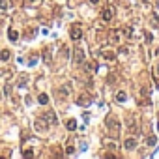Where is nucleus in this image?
Wrapping results in <instances>:
<instances>
[{"label":"nucleus","mask_w":159,"mask_h":159,"mask_svg":"<svg viewBox=\"0 0 159 159\" xmlns=\"http://www.w3.org/2000/svg\"><path fill=\"white\" fill-rule=\"evenodd\" d=\"M105 124H107V127H109V131H111V137L116 138L118 133H120V120H116L114 116H109L105 120Z\"/></svg>","instance_id":"1"},{"label":"nucleus","mask_w":159,"mask_h":159,"mask_svg":"<svg viewBox=\"0 0 159 159\" xmlns=\"http://www.w3.org/2000/svg\"><path fill=\"white\" fill-rule=\"evenodd\" d=\"M69 38L75 39V41L83 38V30H81V24H71V26H69Z\"/></svg>","instance_id":"2"},{"label":"nucleus","mask_w":159,"mask_h":159,"mask_svg":"<svg viewBox=\"0 0 159 159\" xmlns=\"http://www.w3.org/2000/svg\"><path fill=\"white\" fill-rule=\"evenodd\" d=\"M112 17H114V6H105L101 9V19H103L105 23H109Z\"/></svg>","instance_id":"3"},{"label":"nucleus","mask_w":159,"mask_h":159,"mask_svg":"<svg viewBox=\"0 0 159 159\" xmlns=\"http://www.w3.org/2000/svg\"><path fill=\"white\" fill-rule=\"evenodd\" d=\"M73 62H75V64H83V62H84V53H83V49L75 47V51H73Z\"/></svg>","instance_id":"4"},{"label":"nucleus","mask_w":159,"mask_h":159,"mask_svg":"<svg viewBox=\"0 0 159 159\" xmlns=\"http://www.w3.org/2000/svg\"><path fill=\"white\" fill-rule=\"evenodd\" d=\"M90 103H92V97L88 94H83V96L77 97V105H81V107H88Z\"/></svg>","instance_id":"5"},{"label":"nucleus","mask_w":159,"mask_h":159,"mask_svg":"<svg viewBox=\"0 0 159 159\" xmlns=\"http://www.w3.org/2000/svg\"><path fill=\"white\" fill-rule=\"evenodd\" d=\"M124 148H125V150H133V148H137V138H133V137L125 138V142H124Z\"/></svg>","instance_id":"6"},{"label":"nucleus","mask_w":159,"mask_h":159,"mask_svg":"<svg viewBox=\"0 0 159 159\" xmlns=\"http://www.w3.org/2000/svg\"><path fill=\"white\" fill-rule=\"evenodd\" d=\"M56 96L62 97V99H64V97H68L69 96V86H62V88H58V90H56Z\"/></svg>","instance_id":"7"},{"label":"nucleus","mask_w":159,"mask_h":159,"mask_svg":"<svg viewBox=\"0 0 159 159\" xmlns=\"http://www.w3.org/2000/svg\"><path fill=\"white\" fill-rule=\"evenodd\" d=\"M8 38H9V41H17V39H19V32H17V30H13V28H9L8 30Z\"/></svg>","instance_id":"8"},{"label":"nucleus","mask_w":159,"mask_h":159,"mask_svg":"<svg viewBox=\"0 0 159 159\" xmlns=\"http://www.w3.org/2000/svg\"><path fill=\"white\" fill-rule=\"evenodd\" d=\"M45 120H47L49 122V124H56V116H54V112L53 111H47V114H45Z\"/></svg>","instance_id":"9"},{"label":"nucleus","mask_w":159,"mask_h":159,"mask_svg":"<svg viewBox=\"0 0 159 159\" xmlns=\"http://www.w3.org/2000/svg\"><path fill=\"white\" fill-rule=\"evenodd\" d=\"M66 127H68L69 131H75V129H77V120H73V118H69V120L66 122Z\"/></svg>","instance_id":"10"},{"label":"nucleus","mask_w":159,"mask_h":159,"mask_svg":"<svg viewBox=\"0 0 159 159\" xmlns=\"http://www.w3.org/2000/svg\"><path fill=\"white\" fill-rule=\"evenodd\" d=\"M127 99V94H125V92H116V101H120V103H124V101Z\"/></svg>","instance_id":"11"},{"label":"nucleus","mask_w":159,"mask_h":159,"mask_svg":"<svg viewBox=\"0 0 159 159\" xmlns=\"http://www.w3.org/2000/svg\"><path fill=\"white\" fill-rule=\"evenodd\" d=\"M38 101H39V105H47L49 103V96L47 94H39L38 96Z\"/></svg>","instance_id":"12"},{"label":"nucleus","mask_w":159,"mask_h":159,"mask_svg":"<svg viewBox=\"0 0 159 159\" xmlns=\"http://www.w3.org/2000/svg\"><path fill=\"white\" fill-rule=\"evenodd\" d=\"M118 39H120V30H112V32H111V41L116 43Z\"/></svg>","instance_id":"13"},{"label":"nucleus","mask_w":159,"mask_h":159,"mask_svg":"<svg viewBox=\"0 0 159 159\" xmlns=\"http://www.w3.org/2000/svg\"><path fill=\"white\" fill-rule=\"evenodd\" d=\"M9 56H11V53H9L8 49H2V51H0V60H8Z\"/></svg>","instance_id":"14"},{"label":"nucleus","mask_w":159,"mask_h":159,"mask_svg":"<svg viewBox=\"0 0 159 159\" xmlns=\"http://www.w3.org/2000/svg\"><path fill=\"white\" fill-rule=\"evenodd\" d=\"M103 58H107V60H114V58H116V54H114V53H111V51H103Z\"/></svg>","instance_id":"15"},{"label":"nucleus","mask_w":159,"mask_h":159,"mask_svg":"<svg viewBox=\"0 0 159 159\" xmlns=\"http://www.w3.org/2000/svg\"><path fill=\"white\" fill-rule=\"evenodd\" d=\"M155 142H157L155 137H148V138H146V144H148V146H155Z\"/></svg>","instance_id":"16"},{"label":"nucleus","mask_w":159,"mask_h":159,"mask_svg":"<svg viewBox=\"0 0 159 159\" xmlns=\"http://www.w3.org/2000/svg\"><path fill=\"white\" fill-rule=\"evenodd\" d=\"M43 60H45V62H51V53H49V49L43 51Z\"/></svg>","instance_id":"17"},{"label":"nucleus","mask_w":159,"mask_h":159,"mask_svg":"<svg viewBox=\"0 0 159 159\" xmlns=\"http://www.w3.org/2000/svg\"><path fill=\"white\" fill-rule=\"evenodd\" d=\"M23 155H24V157H34V150H32V148H28V150L23 152Z\"/></svg>","instance_id":"18"},{"label":"nucleus","mask_w":159,"mask_h":159,"mask_svg":"<svg viewBox=\"0 0 159 159\" xmlns=\"http://www.w3.org/2000/svg\"><path fill=\"white\" fill-rule=\"evenodd\" d=\"M66 153H68V155H73V153H75V148H73V146H68V148H66Z\"/></svg>","instance_id":"19"},{"label":"nucleus","mask_w":159,"mask_h":159,"mask_svg":"<svg viewBox=\"0 0 159 159\" xmlns=\"http://www.w3.org/2000/svg\"><path fill=\"white\" fill-rule=\"evenodd\" d=\"M34 34H36V32H34V28H30V30H26V34H24V36H26V38L30 39V38H34Z\"/></svg>","instance_id":"20"},{"label":"nucleus","mask_w":159,"mask_h":159,"mask_svg":"<svg viewBox=\"0 0 159 159\" xmlns=\"http://www.w3.org/2000/svg\"><path fill=\"white\" fill-rule=\"evenodd\" d=\"M8 6L9 4L6 2V0H0V9H8Z\"/></svg>","instance_id":"21"},{"label":"nucleus","mask_w":159,"mask_h":159,"mask_svg":"<svg viewBox=\"0 0 159 159\" xmlns=\"http://www.w3.org/2000/svg\"><path fill=\"white\" fill-rule=\"evenodd\" d=\"M36 60H38V56H30V60H28L30 66H34V64H36Z\"/></svg>","instance_id":"22"},{"label":"nucleus","mask_w":159,"mask_h":159,"mask_svg":"<svg viewBox=\"0 0 159 159\" xmlns=\"http://www.w3.org/2000/svg\"><path fill=\"white\" fill-rule=\"evenodd\" d=\"M90 4H94V6H96V4H99V0H90Z\"/></svg>","instance_id":"23"},{"label":"nucleus","mask_w":159,"mask_h":159,"mask_svg":"<svg viewBox=\"0 0 159 159\" xmlns=\"http://www.w3.org/2000/svg\"><path fill=\"white\" fill-rule=\"evenodd\" d=\"M30 2H34V0H30Z\"/></svg>","instance_id":"24"},{"label":"nucleus","mask_w":159,"mask_h":159,"mask_svg":"<svg viewBox=\"0 0 159 159\" xmlns=\"http://www.w3.org/2000/svg\"><path fill=\"white\" fill-rule=\"evenodd\" d=\"M157 127H159V124H157Z\"/></svg>","instance_id":"25"},{"label":"nucleus","mask_w":159,"mask_h":159,"mask_svg":"<svg viewBox=\"0 0 159 159\" xmlns=\"http://www.w3.org/2000/svg\"><path fill=\"white\" fill-rule=\"evenodd\" d=\"M157 69H159V68H157Z\"/></svg>","instance_id":"26"}]
</instances>
